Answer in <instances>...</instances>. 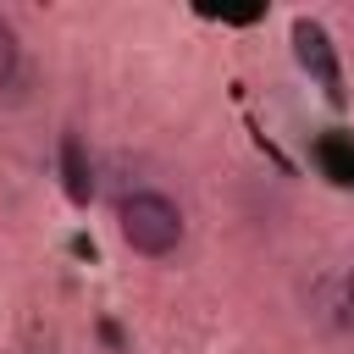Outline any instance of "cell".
Masks as SVG:
<instances>
[{
	"mask_svg": "<svg viewBox=\"0 0 354 354\" xmlns=\"http://www.w3.org/2000/svg\"><path fill=\"white\" fill-rule=\"evenodd\" d=\"M116 227L138 254H171L183 243V210L166 194H127L116 210Z\"/></svg>",
	"mask_w": 354,
	"mask_h": 354,
	"instance_id": "obj_1",
	"label": "cell"
},
{
	"mask_svg": "<svg viewBox=\"0 0 354 354\" xmlns=\"http://www.w3.org/2000/svg\"><path fill=\"white\" fill-rule=\"evenodd\" d=\"M293 50H299V66H304V72H315V77H321V88H326L332 100H343V72H337V55H332L326 28H321V22H310V17H299V22H293Z\"/></svg>",
	"mask_w": 354,
	"mask_h": 354,
	"instance_id": "obj_2",
	"label": "cell"
},
{
	"mask_svg": "<svg viewBox=\"0 0 354 354\" xmlns=\"http://www.w3.org/2000/svg\"><path fill=\"white\" fill-rule=\"evenodd\" d=\"M61 171H66V194L77 199V205H88V194H94V183H88V166H83V144L66 133L61 138Z\"/></svg>",
	"mask_w": 354,
	"mask_h": 354,
	"instance_id": "obj_3",
	"label": "cell"
},
{
	"mask_svg": "<svg viewBox=\"0 0 354 354\" xmlns=\"http://www.w3.org/2000/svg\"><path fill=\"white\" fill-rule=\"evenodd\" d=\"M17 72H22V44H17V28L0 17V94L17 83Z\"/></svg>",
	"mask_w": 354,
	"mask_h": 354,
	"instance_id": "obj_4",
	"label": "cell"
},
{
	"mask_svg": "<svg viewBox=\"0 0 354 354\" xmlns=\"http://www.w3.org/2000/svg\"><path fill=\"white\" fill-rule=\"evenodd\" d=\"M343 304H348V315H354V271H348V288H343Z\"/></svg>",
	"mask_w": 354,
	"mask_h": 354,
	"instance_id": "obj_5",
	"label": "cell"
}]
</instances>
